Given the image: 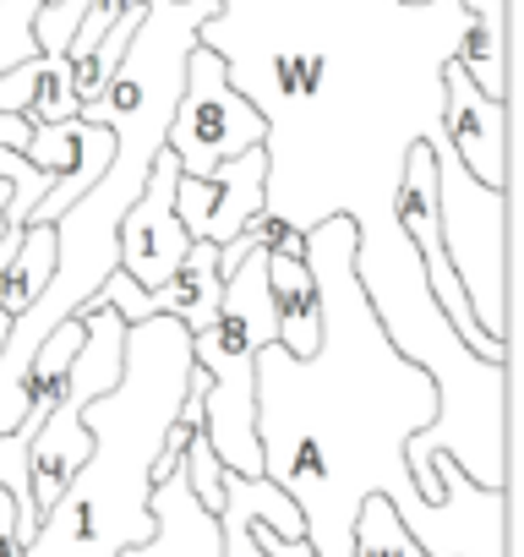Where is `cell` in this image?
I'll list each match as a JSON object with an SVG mask.
<instances>
[{"label":"cell","mask_w":524,"mask_h":557,"mask_svg":"<svg viewBox=\"0 0 524 557\" xmlns=\"http://www.w3.org/2000/svg\"><path fill=\"white\" fill-rule=\"evenodd\" d=\"M355 213L334 208L307 224L323 339L312 356H290L279 339L257 350L262 475L296 497L317 557H350V524L372 492L394 503L404 530L426 513L404 465V437L437 416V388L388 345L355 278Z\"/></svg>","instance_id":"obj_1"},{"label":"cell","mask_w":524,"mask_h":557,"mask_svg":"<svg viewBox=\"0 0 524 557\" xmlns=\"http://www.w3.org/2000/svg\"><path fill=\"white\" fill-rule=\"evenodd\" d=\"M191 377V329L153 312L126 323V367L121 383L83 405L93 432L88 459L61 486V497L39 513L23 557H121L126 546L153 535V454L164 426L180 410Z\"/></svg>","instance_id":"obj_2"},{"label":"cell","mask_w":524,"mask_h":557,"mask_svg":"<svg viewBox=\"0 0 524 557\" xmlns=\"http://www.w3.org/2000/svg\"><path fill=\"white\" fill-rule=\"evenodd\" d=\"M355 268H383V278H361V290L399 356H410L432 388H437V416L404 437V465L415 470L426 454H448L475 486H508V361L475 356L453 323L437 312L421 262L399 224L383 230L377 240H355Z\"/></svg>","instance_id":"obj_3"},{"label":"cell","mask_w":524,"mask_h":557,"mask_svg":"<svg viewBox=\"0 0 524 557\" xmlns=\"http://www.w3.org/2000/svg\"><path fill=\"white\" fill-rule=\"evenodd\" d=\"M274 339V301H269V257L262 240L224 273V301L208 329L191 334V361L208 372L202 394V437L224 470L262 475L257 443V350Z\"/></svg>","instance_id":"obj_4"},{"label":"cell","mask_w":524,"mask_h":557,"mask_svg":"<svg viewBox=\"0 0 524 557\" xmlns=\"http://www.w3.org/2000/svg\"><path fill=\"white\" fill-rule=\"evenodd\" d=\"M432 159H437V230L448 268L459 273V290L475 323L491 339H508V186L475 181L437 132H432Z\"/></svg>","instance_id":"obj_5"},{"label":"cell","mask_w":524,"mask_h":557,"mask_svg":"<svg viewBox=\"0 0 524 557\" xmlns=\"http://www.w3.org/2000/svg\"><path fill=\"white\" fill-rule=\"evenodd\" d=\"M77 312H83V345L72 356V372H66V388H61L55 410L45 416V426L28 443V486H34V508L39 513L61 497V486L77 475V465L93 448L83 405L110 394L121 383V367H126V318L104 296H93Z\"/></svg>","instance_id":"obj_6"},{"label":"cell","mask_w":524,"mask_h":557,"mask_svg":"<svg viewBox=\"0 0 524 557\" xmlns=\"http://www.w3.org/2000/svg\"><path fill=\"white\" fill-rule=\"evenodd\" d=\"M257 143H269V121L229 83V61L197 34L175 115L164 126V148L180 159V175H208L219 159H235Z\"/></svg>","instance_id":"obj_7"},{"label":"cell","mask_w":524,"mask_h":557,"mask_svg":"<svg viewBox=\"0 0 524 557\" xmlns=\"http://www.w3.org/2000/svg\"><path fill=\"white\" fill-rule=\"evenodd\" d=\"M269 181H274V153L257 143L235 159H219L208 175H180L175 181V213L191 240H235L262 208H269Z\"/></svg>","instance_id":"obj_8"},{"label":"cell","mask_w":524,"mask_h":557,"mask_svg":"<svg viewBox=\"0 0 524 557\" xmlns=\"http://www.w3.org/2000/svg\"><path fill=\"white\" fill-rule=\"evenodd\" d=\"M175 181H180V159L170 148H159L142 191L132 197V208L121 213V230H115V268L126 278H137L142 290L164 285L191 246V235L175 213Z\"/></svg>","instance_id":"obj_9"},{"label":"cell","mask_w":524,"mask_h":557,"mask_svg":"<svg viewBox=\"0 0 524 557\" xmlns=\"http://www.w3.org/2000/svg\"><path fill=\"white\" fill-rule=\"evenodd\" d=\"M437 137L448 143V153L486 186H508V99L481 94L464 66L448 55L437 66Z\"/></svg>","instance_id":"obj_10"},{"label":"cell","mask_w":524,"mask_h":557,"mask_svg":"<svg viewBox=\"0 0 524 557\" xmlns=\"http://www.w3.org/2000/svg\"><path fill=\"white\" fill-rule=\"evenodd\" d=\"M262 257H269V301H274V339L290 356H312L323 339V307H317V273L307 262V230L262 208L257 213Z\"/></svg>","instance_id":"obj_11"},{"label":"cell","mask_w":524,"mask_h":557,"mask_svg":"<svg viewBox=\"0 0 524 557\" xmlns=\"http://www.w3.org/2000/svg\"><path fill=\"white\" fill-rule=\"evenodd\" d=\"M459 12L464 28L453 39V61L481 94L508 99V0H459Z\"/></svg>","instance_id":"obj_12"},{"label":"cell","mask_w":524,"mask_h":557,"mask_svg":"<svg viewBox=\"0 0 524 557\" xmlns=\"http://www.w3.org/2000/svg\"><path fill=\"white\" fill-rule=\"evenodd\" d=\"M50 273H55V224L34 219V224H23L17 251L7 257V268H0V312L7 318L28 312L34 296L50 285Z\"/></svg>","instance_id":"obj_13"},{"label":"cell","mask_w":524,"mask_h":557,"mask_svg":"<svg viewBox=\"0 0 524 557\" xmlns=\"http://www.w3.org/2000/svg\"><path fill=\"white\" fill-rule=\"evenodd\" d=\"M137 23H142V7H132L121 23H110L88 50H77V55H66V66H72V94H77V110L88 104V99H99L104 94V83L115 77V66H121V55H126V45H132V34H137Z\"/></svg>","instance_id":"obj_14"},{"label":"cell","mask_w":524,"mask_h":557,"mask_svg":"<svg viewBox=\"0 0 524 557\" xmlns=\"http://www.w3.org/2000/svg\"><path fill=\"white\" fill-rule=\"evenodd\" d=\"M350 557H432L415 546V535L404 530V519L394 513V503L383 492L361 497L355 524H350Z\"/></svg>","instance_id":"obj_15"},{"label":"cell","mask_w":524,"mask_h":557,"mask_svg":"<svg viewBox=\"0 0 524 557\" xmlns=\"http://www.w3.org/2000/svg\"><path fill=\"white\" fill-rule=\"evenodd\" d=\"M0 175H7V186H12V197H7V230L34 224V213H39L45 191L55 186V175L39 170L23 148H0Z\"/></svg>","instance_id":"obj_16"},{"label":"cell","mask_w":524,"mask_h":557,"mask_svg":"<svg viewBox=\"0 0 524 557\" xmlns=\"http://www.w3.org/2000/svg\"><path fill=\"white\" fill-rule=\"evenodd\" d=\"M28 121H66L77 115V94H72V66L66 55H45L39 50V83H34V99L23 110Z\"/></svg>","instance_id":"obj_17"},{"label":"cell","mask_w":524,"mask_h":557,"mask_svg":"<svg viewBox=\"0 0 524 557\" xmlns=\"http://www.w3.org/2000/svg\"><path fill=\"white\" fill-rule=\"evenodd\" d=\"M180 470H186V486H191V497L208 508V513H219V503H224V465H219V454L208 448V437L202 432H191V443H186V454H180Z\"/></svg>","instance_id":"obj_18"},{"label":"cell","mask_w":524,"mask_h":557,"mask_svg":"<svg viewBox=\"0 0 524 557\" xmlns=\"http://www.w3.org/2000/svg\"><path fill=\"white\" fill-rule=\"evenodd\" d=\"M251 535H257V546L269 552V557H317L307 535H279V530L269 524V513H257V519H251Z\"/></svg>","instance_id":"obj_19"},{"label":"cell","mask_w":524,"mask_h":557,"mask_svg":"<svg viewBox=\"0 0 524 557\" xmlns=\"http://www.w3.org/2000/svg\"><path fill=\"white\" fill-rule=\"evenodd\" d=\"M0 557H23V530H17V497L0 486Z\"/></svg>","instance_id":"obj_20"},{"label":"cell","mask_w":524,"mask_h":557,"mask_svg":"<svg viewBox=\"0 0 524 557\" xmlns=\"http://www.w3.org/2000/svg\"><path fill=\"white\" fill-rule=\"evenodd\" d=\"M7 197H12V186H7V175H0V235H7Z\"/></svg>","instance_id":"obj_21"}]
</instances>
